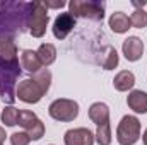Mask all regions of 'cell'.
I'll use <instances>...</instances> for the list:
<instances>
[{"instance_id": "obj_1", "label": "cell", "mask_w": 147, "mask_h": 145, "mask_svg": "<svg viewBox=\"0 0 147 145\" xmlns=\"http://www.w3.org/2000/svg\"><path fill=\"white\" fill-rule=\"evenodd\" d=\"M21 75L19 62H7L0 58V96L7 103H14L16 99V80Z\"/></svg>"}, {"instance_id": "obj_2", "label": "cell", "mask_w": 147, "mask_h": 145, "mask_svg": "<svg viewBox=\"0 0 147 145\" xmlns=\"http://www.w3.org/2000/svg\"><path fill=\"white\" fill-rule=\"evenodd\" d=\"M50 15L48 9L43 2H29L28 3V31L33 38H43L46 33Z\"/></svg>"}, {"instance_id": "obj_3", "label": "cell", "mask_w": 147, "mask_h": 145, "mask_svg": "<svg viewBox=\"0 0 147 145\" xmlns=\"http://www.w3.org/2000/svg\"><path fill=\"white\" fill-rule=\"evenodd\" d=\"M105 2L96 0H72L69 2V9L74 17H86L91 21H103L105 17Z\"/></svg>"}, {"instance_id": "obj_4", "label": "cell", "mask_w": 147, "mask_h": 145, "mask_svg": "<svg viewBox=\"0 0 147 145\" xmlns=\"http://www.w3.org/2000/svg\"><path fill=\"white\" fill-rule=\"evenodd\" d=\"M140 138V121L137 116L127 114L116 126V140L120 145H134Z\"/></svg>"}, {"instance_id": "obj_5", "label": "cell", "mask_w": 147, "mask_h": 145, "mask_svg": "<svg viewBox=\"0 0 147 145\" xmlns=\"http://www.w3.org/2000/svg\"><path fill=\"white\" fill-rule=\"evenodd\" d=\"M48 113L53 119L62 121V123H69L79 116V104L74 99H55L50 104Z\"/></svg>"}, {"instance_id": "obj_6", "label": "cell", "mask_w": 147, "mask_h": 145, "mask_svg": "<svg viewBox=\"0 0 147 145\" xmlns=\"http://www.w3.org/2000/svg\"><path fill=\"white\" fill-rule=\"evenodd\" d=\"M17 125L24 128V132L31 137V140H39V138L45 135V125H43V121L38 118L33 111L22 109V111L19 113V121H17Z\"/></svg>"}, {"instance_id": "obj_7", "label": "cell", "mask_w": 147, "mask_h": 145, "mask_svg": "<svg viewBox=\"0 0 147 145\" xmlns=\"http://www.w3.org/2000/svg\"><path fill=\"white\" fill-rule=\"evenodd\" d=\"M43 96H45L43 89L33 79H24L22 82H19V85L16 89V97L26 104H36L41 101Z\"/></svg>"}, {"instance_id": "obj_8", "label": "cell", "mask_w": 147, "mask_h": 145, "mask_svg": "<svg viewBox=\"0 0 147 145\" xmlns=\"http://www.w3.org/2000/svg\"><path fill=\"white\" fill-rule=\"evenodd\" d=\"M74 28H75V17L70 12H62V14L57 15L51 31H53V36L57 39H65L72 33Z\"/></svg>"}, {"instance_id": "obj_9", "label": "cell", "mask_w": 147, "mask_h": 145, "mask_svg": "<svg viewBox=\"0 0 147 145\" xmlns=\"http://www.w3.org/2000/svg\"><path fill=\"white\" fill-rule=\"evenodd\" d=\"M63 142L65 145H92L96 138L89 128H72L65 132Z\"/></svg>"}, {"instance_id": "obj_10", "label": "cell", "mask_w": 147, "mask_h": 145, "mask_svg": "<svg viewBox=\"0 0 147 145\" xmlns=\"http://www.w3.org/2000/svg\"><path fill=\"white\" fill-rule=\"evenodd\" d=\"M121 51H123V55L128 62H137L144 55V43H142L140 38L128 36L121 44Z\"/></svg>"}, {"instance_id": "obj_11", "label": "cell", "mask_w": 147, "mask_h": 145, "mask_svg": "<svg viewBox=\"0 0 147 145\" xmlns=\"http://www.w3.org/2000/svg\"><path fill=\"white\" fill-rule=\"evenodd\" d=\"M0 58L7 62H17V46L14 34L0 33Z\"/></svg>"}, {"instance_id": "obj_12", "label": "cell", "mask_w": 147, "mask_h": 145, "mask_svg": "<svg viewBox=\"0 0 147 145\" xmlns=\"http://www.w3.org/2000/svg\"><path fill=\"white\" fill-rule=\"evenodd\" d=\"M127 104L128 108L139 114L147 113V92L144 91H130V94L127 96Z\"/></svg>"}, {"instance_id": "obj_13", "label": "cell", "mask_w": 147, "mask_h": 145, "mask_svg": "<svg viewBox=\"0 0 147 145\" xmlns=\"http://www.w3.org/2000/svg\"><path fill=\"white\" fill-rule=\"evenodd\" d=\"M87 114H89V119L92 123H96L98 126L105 125V123H110V108L105 103H94V104H91Z\"/></svg>"}, {"instance_id": "obj_14", "label": "cell", "mask_w": 147, "mask_h": 145, "mask_svg": "<svg viewBox=\"0 0 147 145\" xmlns=\"http://www.w3.org/2000/svg\"><path fill=\"white\" fill-rule=\"evenodd\" d=\"M21 67L31 73H36L43 68L36 51H33V50H22L21 51Z\"/></svg>"}, {"instance_id": "obj_15", "label": "cell", "mask_w": 147, "mask_h": 145, "mask_svg": "<svg viewBox=\"0 0 147 145\" xmlns=\"http://www.w3.org/2000/svg\"><path fill=\"white\" fill-rule=\"evenodd\" d=\"M110 28H111V31L116 33V34H123V33H127V31L132 28V24H130V17H128L125 12H115V14H111Z\"/></svg>"}, {"instance_id": "obj_16", "label": "cell", "mask_w": 147, "mask_h": 145, "mask_svg": "<svg viewBox=\"0 0 147 145\" xmlns=\"http://www.w3.org/2000/svg\"><path fill=\"white\" fill-rule=\"evenodd\" d=\"M134 84H135V75H134V72H130V70H121V72L116 73L115 79H113V85L120 92L130 91L134 87Z\"/></svg>"}, {"instance_id": "obj_17", "label": "cell", "mask_w": 147, "mask_h": 145, "mask_svg": "<svg viewBox=\"0 0 147 145\" xmlns=\"http://www.w3.org/2000/svg\"><path fill=\"white\" fill-rule=\"evenodd\" d=\"M36 55L39 58V62H41V65L48 67V65H51L57 60V48L51 43H43V44H39V48L36 50Z\"/></svg>"}, {"instance_id": "obj_18", "label": "cell", "mask_w": 147, "mask_h": 145, "mask_svg": "<svg viewBox=\"0 0 147 145\" xmlns=\"http://www.w3.org/2000/svg\"><path fill=\"white\" fill-rule=\"evenodd\" d=\"M19 109L14 106H7L5 109H2V123L5 126H16L19 121Z\"/></svg>"}, {"instance_id": "obj_19", "label": "cell", "mask_w": 147, "mask_h": 145, "mask_svg": "<svg viewBox=\"0 0 147 145\" xmlns=\"http://www.w3.org/2000/svg\"><path fill=\"white\" fill-rule=\"evenodd\" d=\"M33 80L36 82L38 85L43 89V92L46 94L48 89H50V84H51V73H50L48 68H41L39 72L33 73Z\"/></svg>"}, {"instance_id": "obj_20", "label": "cell", "mask_w": 147, "mask_h": 145, "mask_svg": "<svg viewBox=\"0 0 147 145\" xmlns=\"http://www.w3.org/2000/svg\"><path fill=\"white\" fill-rule=\"evenodd\" d=\"M101 63H103L105 70H113V68L118 67V53H116V50L113 46L106 48V55H105V58H103Z\"/></svg>"}, {"instance_id": "obj_21", "label": "cell", "mask_w": 147, "mask_h": 145, "mask_svg": "<svg viewBox=\"0 0 147 145\" xmlns=\"http://www.w3.org/2000/svg\"><path fill=\"white\" fill-rule=\"evenodd\" d=\"M96 142L99 145H110L111 144V125L110 123H105V125H99L98 126Z\"/></svg>"}, {"instance_id": "obj_22", "label": "cell", "mask_w": 147, "mask_h": 145, "mask_svg": "<svg viewBox=\"0 0 147 145\" xmlns=\"http://www.w3.org/2000/svg\"><path fill=\"white\" fill-rule=\"evenodd\" d=\"M130 24L137 29H144L147 26V12L144 9H135L130 15Z\"/></svg>"}, {"instance_id": "obj_23", "label": "cell", "mask_w": 147, "mask_h": 145, "mask_svg": "<svg viewBox=\"0 0 147 145\" xmlns=\"http://www.w3.org/2000/svg\"><path fill=\"white\" fill-rule=\"evenodd\" d=\"M31 137L26 132H16L10 135V144L12 145H29Z\"/></svg>"}, {"instance_id": "obj_24", "label": "cell", "mask_w": 147, "mask_h": 145, "mask_svg": "<svg viewBox=\"0 0 147 145\" xmlns=\"http://www.w3.org/2000/svg\"><path fill=\"white\" fill-rule=\"evenodd\" d=\"M46 9H62L65 5V2H55V3H45Z\"/></svg>"}, {"instance_id": "obj_25", "label": "cell", "mask_w": 147, "mask_h": 145, "mask_svg": "<svg viewBox=\"0 0 147 145\" xmlns=\"http://www.w3.org/2000/svg\"><path fill=\"white\" fill-rule=\"evenodd\" d=\"M5 137H7V135H5V130L0 126V144L2 145H3V142H5Z\"/></svg>"}, {"instance_id": "obj_26", "label": "cell", "mask_w": 147, "mask_h": 145, "mask_svg": "<svg viewBox=\"0 0 147 145\" xmlns=\"http://www.w3.org/2000/svg\"><path fill=\"white\" fill-rule=\"evenodd\" d=\"M142 142H144V145H147V128L144 132V135H142Z\"/></svg>"}, {"instance_id": "obj_27", "label": "cell", "mask_w": 147, "mask_h": 145, "mask_svg": "<svg viewBox=\"0 0 147 145\" xmlns=\"http://www.w3.org/2000/svg\"><path fill=\"white\" fill-rule=\"evenodd\" d=\"M0 145H2V144H0Z\"/></svg>"}]
</instances>
